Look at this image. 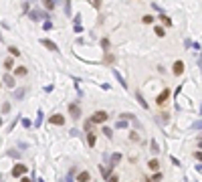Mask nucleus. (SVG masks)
Instances as JSON below:
<instances>
[{"mask_svg":"<svg viewBox=\"0 0 202 182\" xmlns=\"http://www.w3.org/2000/svg\"><path fill=\"white\" fill-rule=\"evenodd\" d=\"M115 128H125V119H119V122L115 124Z\"/></svg>","mask_w":202,"mask_h":182,"instance_id":"nucleus-29","label":"nucleus"},{"mask_svg":"<svg viewBox=\"0 0 202 182\" xmlns=\"http://www.w3.org/2000/svg\"><path fill=\"white\" fill-rule=\"evenodd\" d=\"M31 18H33V20H37V18H47V14H44V12H37V10H31Z\"/></svg>","mask_w":202,"mask_h":182,"instance_id":"nucleus-13","label":"nucleus"},{"mask_svg":"<svg viewBox=\"0 0 202 182\" xmlns=\"http://www.w3.org/2000/svg\"><path fill=\"white\" fill-rule=\"evenodd\" d=\"M24 93H26V89H24V87H18V89H14V99H16V101H20V99L24 97Z\"/></svg>","mask_w":202,"mask_h":182,"instance_id":"nucleus-10","label":"nucleus"},{"mask_svg":"<svg viewBox=\"0 0 202 182\" xmlns=\"http://www.w3.org/2000/svg\"><path fill=\"white\" fill-rule=\"evenodd\" d=\"M144 22H146V24H150V22H154V16H150V14H146V16H144Z\"/></svg>","mask_w":202,"mask_h":182,"instance_id":"nucleus-22","label":"nucleus"},{"mask_svg":"<svg viewBox=\"0 0 202 182\" xmlns=\"http://www.w3.org/2000/svg\"><path fill=\"white\" fill-rule=\"evenodd\" d=\"M65 14L71 16V4H69V0H65Z\"/></svg>","mask_w":202,"mask_h":182,"instance_id":"nucleus-20","label":"nucleus"},{"mask_svg":"<svg viewBox=\"0 0 202 182\" xmlns=\"http://www.w3.org/2000/svg\"><path fill=\"white\" fill-rule=\"evenodd\" d=\"M135 99H137V101H140V105H142V107H144V109H148V101H146V99H144V97H142V93H140V91H137V93H135Z\"/></svg>","mask_w":202,"mask_h":182,"instance_id":"nucleus-12","label":"nucleus"},{"mask_svg":"<svg viewBox=\"0 0 202 182\" xmlns=\"http://www.w3.org/2000/svg\"><path fill=\"white\" fill-rule=\"evenodd\" d=\"M148 166H150V170H158V168H160V162H158V160H150Z\"/></svg>","mask_w":202,"mask_h":182,"instance_id":"nucleus-16","label":"nucleus"},{"mask_svg":"<svg viewBox=\"0 0 202 182\" xmlns=\"http://www.w3.org/2000/svg\"><path fill=\"white\" fill-rule=\"evenodd\" d=\"M2 109H4V113H6V111H10V103H4V105H2Z\"/></svg>","mask_w":202,"mask_h":182,"instance_id":"nucleus-30","label":"nucleus"},{"mask_svg":"<svg viewBox=\"0 0 202 182\" xmlns=\"http://www.w3.org/2000/svg\"><path fill=\"white\" fill-rule=\"evenodd\" d=\"M8 53H10L12 57H18V55H20V51H18L16 47H10V49H8Z\"/></svg>","mask_w":202,"mask_h":182,"instance_id":"nucleus-18","label":"nucleus"},{"mask_svg":"<svg viewBox=\"0 0 202 182\" xmlns=\"http://www.w3.org/2000/svg\"><path fill=\"white\" fill-rule=\"evenodd\" d=\"M42 28H44V31H51V28H53V22H51V20H47V22L42 24Z\"/></svg>","mask_w":202,"mask_h":182,"instance_id":"nucleus-23","label":"nucleus"},{"mask_svg":"<svg viewBox=\"0 0 202 182\" xmlns=\"http://www.w3.org/2000/svg\"><path fill=\"white\" fill-rule=\"evenodd\" d=\"M77 178H79V180H89L91 176H89V172H81V174L77 176Z\"/></svg>","mask_w":202,"mask_h":182,"instance_id":"nucleus-19","label":"nucleus"},{"mask_svg":"<svg viewBox=\"0 0 202 182\" xmlns=\"http://www.w3.org/2000/svg\"><path fill=\"white\" fill-rule=\"evenodd\" d=\"M4 67H6V69H12V67H14L12 59H6V61H4Z\"/></svg>","mask_w":202,"mask_h":182,"instance_id":"nucleus-21","label":"nucleus"},{"mask_svg":"<svg viewBox=\"0 0 202 182\" xmlns=\"http://www.w3.org/2000/svg\"><path fill=\"white\" fill-rule=\"evenodd\" d=\"M49 124H55V126H63V124H65V117H63L61 113H55V115H51V117H49Z\"/></svg>","mask_w":202,"mask_h":182,"instance_id":"nucleus-4","label":"nucleus"},{"mask_svg":"<svg viewBox=\"0 0 202 182\" xmlns=\"http://www.w3.org/2000/svg\"><path fill=\"white\" fill-rule=\"evenodd\" d=\"M40 124H42V111L39 109V111H37V122H35V128H39Z\"/></svg>","mask_w":202,"mask_h":182,"instance_id":"nucleus-17","label":"nucleus"},{"mask_svg":"<svg viewBox=\"0 0 202 182\" xmlns=\"http://www.w3.org/2000/svg\"><path fill=\"white\" fill-rule=\"evenodd\" d=\"M40 43H42V45L47 47V49H51V51H53V53H57V51H59V47L55 45V43H53V41H49V39H40Z\"/></svg>","mask_w":202,"mask_h":182,"instance_id":"nucleus-6","label":"nucleus"},{"mask_svg":"<svg viewBox=\"0 0 202 182\" xmlns=\"http://www.w3.org/2000/svg\"><path fill=\"white\" fill-rule=\"evenodd\" d=\"M26 174V166L24 164H16L14 168H12V176L14 178H20V176H24Z\"/></svg>","mask_w":202,"mask_h":182,"instance_id":"nucleus-2","label":"nucleus"},{"mask_svg":"<svg viewBox=\"0 0 202 182\" xmlns=\"http://www.w3.org/2000/svg\"><path fill=\"white\" fill-rule=\"evenodd\" d=\"M113 77H115V79L119 81V85L123 87V89H127V83H125V79H123V77L119 75V71H117V69H113Z\"/></svg>","mask_w":202,"mask_h":182,"instance_id":"nucleus-8","label":"nucleus"},{"mask_svg":"<svg viewBox=\"0 0 202 182\" xmlns=\"http://www.w3.org/2000/svg\"><path fill=\"white\" fill-rule=\"evenodd\" d=\"M156 35H158V37H164V28H162V26H156Z\"/></svg>","mask_w":202,"mask_h":182,"instance_id":"nucleus-27","label":"nucleus"},{"mask_svg":"<svg viewBox=\"0 0 202 182\" xmlns=\"http://www.w3.org/2000/svg\"><path fill=\"white\" fill-rule=\"evenodd\" d=\"M69 113H71V117L79 119L81 117V107L77 105V103H71V105H69Z\"/></svg>","mask_w":202,"mask_h":182,"instance_id":"nucleus-3","label":"nucleus"},{"mask_svg":"<svg viewBox=\"0 0 202 182\" xmlns=\"http://www.w3.org/2000/svg\"><path fill=\"white\" fill-rule=\"evenodd\" d=\"M87 144H89V146H95V144H97V138H95V134H89V136H87Z\"/></svg>","mask_w":202,"mask_h":182,"instance_id":"nucleus-15","label":"nucleus"},{"mask_svg":"<svg viewBox=\"0 0 202 182\" xmlns=\"http://www.w3.org/2000/svg\"><path fill=\"white\" fill-rule=\"evenodd\" d=\"M119 160H121V154H113V156H111V166H117Z\"/></svg>","mask_w":202,"mask_h":182,"instance_id":"nucleus-14","label":"nucleus"},{"mask_svg":"<svg viewBox=\"0 0 202 182\" xmlns=\"http://www.w3.org/2000/svg\"><path fill=\"white\" fill-rule=\"evenodd\" d=\"M101 174H103V178H109V170L103 168V166H101Z\"/></svg>","mask_w":202,"mask_h":182,"instance_id":"nucleus-25","label":"nucleus"},{"mask_svg":"<svg viewBox=\"0 0 202 182\" xmlns=\"http://www.w3.org/2000/svg\"><path fill=\"white\" fill-rule=\"evenodd\" d=\"M2 83L8 85V87H14V85H16V81L12 79V75H4V77H2Z\"/></svg>","mask_w":202,"mask_h":182,"instance_id":"nucleus-9","label":"nucleus"},{"mask_svg":"<svg viewBox=\"0 0 202 182\" xmlns=\"http://www.w3.org/2000/svg\"><path fill=\"white\" fill-rule=\"evenodd\" d=\"M91 122L93 124H103V122H107V113L105 111H95L93 117H91Z\"/></svg>","mask_w":202,"mask_h":182,"instance_id":"nucleus-1","label":"nucleus"},{"mask_svg":"<svg viewBox=\"0 0 202 182\" xmlns=\"http://www.w3.org/2000/svg\"><path fill=\"white\" fill-rule=\"evenodd\" d=\"M162 20H164V22H166V24H168V26H170V24H172V20H170V18H168V16H166V14H162Z\"/></svg>","mask_w":202,"mask_h":182,"instance_id":"nucleus-28","label":"nucleus"},{"mask_svg":"<svg viewBox=\"0 0 202 182\" xmlns=\"http://www.w3.org/2000/svg\"><path fill=\"white\" fill-rule=\"evenodd\" d=\"M16 75H26V67H18L16 69Z\"/></svg>","mask_w":202,"mask_h":182,"instance_id":"nucleus-24","label":"nucleus"},{"mask_svg":"<svg viewBox=\"0 0 202 182\" xmlns=\"http://www.w3.org/2000/svg\"><path fill=\"white\" fill-rule=\"evenodd\" d=\"M103 134H105V136H107V138H111V136H113V132H111L109 128H103Z\"/></svg>","mask_w":202,"mask_h":182,"instance_id":"nucleus-26","label":"nucleus"},{"mask_svg":"<svg viewBox=\"0 0 202 182\" xmlns=\"http://www.w3.org/2000/svg\"><path fill=\"white\" fill-rule=\"evenodd\" d=\"M168 95H170V89H164V91H162L160 95H158V99H156V101H158V105H164V103H166Z\"/></svg>","mask_w":202,"mask_h":182,"instance_id":"nucleus-7","label":"nucleus"},{"mask_svg":"<svg viewBox=\"0 0 202 182\" xmlns=\"http://www.w3.org/2000/svg\"><path fill=\"white\" fill-rule=\"evenodd\" d=\"M150 152H152V154H160V152H162L156 140H152V142H150Z\"/></svg>","mask_w":202,"mask_h":182,"instance_id":"nucleus-11","label":"nucleus"},{"mask_svg":"<svg viewBox=\"0 0 202 182\" xmlns=\"http://www.w3.org/2000/svg\"><path fill=\"white\" fill-rule=\"evenodd\" d=\"M172 71H174V75H182L184 73V63L182 61H176L174 67H172Z\"/></svg>","mask_w":202,"mask_h":182,"instance_id":"nucleus-5","label":"nucleus"}]
</instances>
